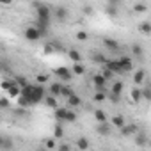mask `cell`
<instances>
[{
  "label": "cell",
  "mask_w": 151,
  "mask_h": 151,
  "mask_svg": "<svg viewBox=\"0 0 151 151\" xmlns=\"http://www.w3.org/2000/svg\"><path fill=\"white\" fill-rule=\"evenodd\" d=\"M107 2H109V4H117L119 0H107Z\"/></svg>",
  "instance_id": "obj_45"
},
{
  "label": "cell",
  "mask_w": 151,
  "mask_h": 151,
  "mask_svg": "<svg viewBox=\"0 0 151 151\" xmlns=\"http://www.w3.org/2000/svg\"><path fill=\"white\" fill-rule=\"evenodd\" d=\"M45 89H43V86L39 84V86H34V93H32V98H30V103L32 105H37V103H41V101H45Z\"/></svg>",
  "instance_id": "obj_1"
},
{
  "label": "cell",
  "mask_w": 151,
  "mask_h": 151,
  "mask_svg": "<svg viewBox=\"0 0 151 151\" xmlns=\"http://www.w3.org/2000/svg\"><path fill=\"white\" fill-rule=\"evenodd\" d=\"M132 55L135 57V59H139V60H142L144 59V48L139 45V43H135V45H132Z\"/></svg>",
  "instance_id": "obj_12"
},
{
  "label": "cell",
  "mask_w": 151,
  "mask_h": 151,
  "mask_svg": "<svg viewBox=\"0 0 151 151\" xmlns=\"http://www.w3.org/2000/svg\"><path fill=\"white\" fill-rule=\"evenodd\" d=\"M64 135V130H62V123H59L57 121V124H55V128H53V137L55 139H60Z\"/></svg>",
  "instance_id": "obj_26"
},
{
  "label": "cell",
  "mask_w": 151,
  "mask_h": 151,
  "mask_svg": "<svg viewBox=\"0 0 151 151\" xmlns=\"http://www.w3.org/2000/svg\"><path fill=\"white\" fill-rule=\"evenodd\" d=\"M135 142H137V146H146V142H147L146 140V135L144 133H139L137 139H135Z\"/></svg>",
  "instance_id": "obj_34"
},
{
  "label": "cell",
  "mask_w": 151,
  "mask_h": 151,
  "mask_svg": "<svg viewBox=\"0 0 151 151\" xmlns=\"http://www.w3.org/2000/svg\"><path fill=\"white\" fill-rule=\"evenodd\" d=\"M103 66H105V68H109L110 71H114L116 75H119V73H124V71H123V68H121V62H119V59H112V60H107Z\"/></svg>",
  "instance_id": "obj_6"
},
{
  "label": "cell",
  "mask_w": 151,
  "mask_h": 151,
  "mask_svg": "<svg viewBox=\"0 0 151 151\" xmlns=\"http://www.w3.org/2000/svg\"><path fill=\"white\" fill-rule=\"evenodd\" d=\"M105 82H107V78H105V75H94L93 77V84H94V87L96 89H103L105 87Z\"/></svg>",
  "instance_id": "obj_11"
},
{
  "label": "cell",
  "mask_w": 151,
  "mask_h": 151,
  "mask_svg": "<svg viewBox=\"0 0 151 151\" xmlns=\"http://www.w3.org/2000/svg\"><path fill=\"white\" fill-rule=\"evenodd\" d=\"M144 78H146V71H144V69H137L135 75H133V82H135V86H140V84L144 82Z\"/></svg>",
  "instance_id": "obj_16"
},
{
  "label": "cell",
  "mask_w": 151,
  "mask_h": 151,
  "mask_svg": "<svg viewBox=\"0 0 151 151\" xmlns=\"http://www.w3.org/2000/svg\"><path fill=\"white\" fill-rule=\"evenodd\" d=\"M75 121H77V114L68 109V114H66V121L64 123H75Z\"/></svg>",
  "instance_id": "obj_30"
},
{
  "label": "cell",
  "mask_w": 151,
  "mask_h": 151,
  "mask_svg": "<svg viewBox=\"0 0 151 151\" xmlns=\"http://www.w3.org/2000/svg\"><path fill=\"white\" fill-rule=\"evenodd\" d=\"M68 103H69V107H71V109H75V107H78V105H80L82 101H80V98H78L77 94L73 93L71 96H68Z\"/></svg>",
  "instance_id": "obj_20"
},
{
  "label": "cell",
  "mask_w": 151,
  "mask_h": 151,
  "mask_svg": "<svg viewBox=\"0 0 151 151\" xmlns=\"http://www.w3.org/2000/svg\"><path fill=\"white\" fill-rule=\"evenodd\" d=\"M7 94H9L11 98H18V96L22 94V87L16 84V80H13V82H11L9 89H7Z\"/></svg>",
  "instance_id": "obj_10"
},
{
  "label": "cell",
  "mask_w": 151,
  "mask_h": 151,
  "mask_svg": "<svg viewBox=\"0 0 151 151\" xmlns=\"http://www.w3.org/2000/svg\"><path fill=\"white\" fill-rule=\"evenodd\" d=\"M132 100L135 101V103H139V101H142V91L140 89H132Z\"/></svg>",
  "instance_id": "obj_24"
},
{
  "label": "cell",
  "mask_w": 151,
  "mask_h": 151,
  "mask_svg": "<svg viewBox=\"0 0 151 151\" xmlns=\"http://www.w3.org/2000/svg\"><path fill=\"white\" fill-rule=\"evenodd\" d=\"M142 98L144 100H151V89H142Z\"/></svg>",
  "instance_id": "obj_38"
},
{
  "label": "cell",
  "mask_w": 151,
  "mask_h": 151,
  "mask_svg": "<svg viewBox=\"0 0 151 151\" xmlns=\"http://www.w3.org/2000/svg\"><path fill=\"white\" fill-rule=\"evenodd\" d=\"M96 132H98L101 137H109V135L112 133V123H107V121H103V123H98V126H96Z\"/></svg>",
  "instance_id": "obj_5"
},
{
  "label": "cell",
  "mask_w": 151,
  "mask_h": 151,
  "mask_svg": "<svg viewBox=\"0 0 151 151\" xmlns=\"http://www.w3.org/2000/svg\"><path fill=\"white\" fill-rule=\"evenodd\" d=\"M45 146H46V147H50V149H53V147H57V144H55L53 140H48V142H46Z\"/></svg>",
  "instance_id": "obj_41"
},
{
  "label": "cell",
  "mask_w": 151,
  "mask_h": 151,
  "mask_svg": "<svg viewBox=\"0 0 151 151\" xmlns=\"http://www.w3.org/2000/svg\"><path fill=\"white\" fill-rule=\"evenodd\" d=\"M68 55H69V59H71L73 62H80V60H82V55L78 53V50H75V48H71V50L68 52Z\"/></svg>",
  "instance_id": "obj_21"
},
{
  "label": "cell",
  "mask_w": 151,
  "mask_h": 151,
  "mask_svg": "<svg viewBox=\"0 0 151 151\" xmlns=\"http://www.w3.org/2000/svg\"><path fill=\"white\" fill-rule=\"evenodd\" d=\"M66 114H68V109H62V107H57L53 109V116L59 123H64L66 121Z\"/></svg>",
  "instance_id": "obj_13"
},
{
  "label": "cell",
  "mask_w": 151,
  "mask_h": 151,
  "mask_svg": "<svg viewBox=\"0 0 151 151\" xmlns=\"http://www.w3.org/2000/svg\"><path fill=\"white\" fill-rule=\"evenodd\" d=\"M103 46L110 52H119V43L112 37H103Z\"/></svg>",
  "instance_id": "obj_9"
},
{
  "label": "cell",
  "mask_w": 151,
  "mask_h": 151,
  "mask_svg": "<svg viewBox=\"0 0 151 151\" xmlns=\"http://www.w3.org/2000/svg\"><path fill=\"white\" fill-rule=\"evenodd\" d=\"M77 39L78 41H87L89 39V34L86 30H80V32H77Z\"/></svg>",
  "instance_id": "obj_35"
},
{
  "label": "cell",
  "mask_w": 151,
  "mask_h": 151,
  "mask_svg": "<svg viewBox=\"0 0 151 151\" xmlns=\"http://www.w3.org/2000/svg\"><path fill=\"white\" fill-rule=\"evenodd\" d=\"M139 30L142 34H151V22H142L139 23Z\"/></svg>",
  "instance_id": "obj_22"
},
{
  "label": "cell",
  "mask_w": 151,
  "mask_h": 151,
  "mask_svg": "<svg viewBox=\"0 0 151 151\" xmlns=\"http://www.w3.org/2000/svg\"><path fill=\"white\" fill-rule=\"evenodd\" d=\"M119 132H121V135L123 137H132V135H135L137 132H139V128H137V124H124L123 128H119Z\"/></svg>",
  "instance_id": "obj_8"
},
{
  "label": "cell",
  "mask_w": 151,
  "mask_h": 151,
  "mask_svg": "<svg viewBox=\"0 0 151 151\" xmlns=\"http://www.w3.org/2000/svg\"><path fill=\"white\" fill-rule=\"evenodd\" d=\"M94 117H96V121H98V123L107 121V114H105L101 109H96V110H94Z\"/></svg>",
  "instance_id": "obj_25"
},
{
  "label": "cell",
  "mask_w": 151,
  "mask_h": 151,
  "mask_svg": "<svg viewBox=\"0 0 151 151\" xmlns=\"http://www.w3.org/2000/svg\"><path fill=\"white\" fill-rule=\"evenodd\" d=\"M71 69H73V73H75V75H78V77L86 75V66L82 64V60H80V62H75V64L71 66Z\"/></svg>",
  "instance_id": "obj_15"
},
{
  "label": "cell",
  "mask_w": 151,
  "mask_h": 151,
  "mask_svg": "<svg viewBox=\"0 0 151 151\" xmlns=\"http://www.w3.org/2000/svg\"><path fill=\"white\" fill-rule=\"evenodd\" d=\"M119 62H121V68H123L124 73L133 69V59H132V57H128V55H121V57H119Z\"/></svg>",
  "instance_id": "obj_7"
},
{
  "label": "cell",
  "mask_w": 151,
  "mask_h": 151,
  "mask_svg": "<svg viewBox=\"0 0 151 151\" xmlns=\"http://www.w3.org/2000/svg\"><path fill=\"white\" fill-rule=\"evenodd\" d=\"M41 37H43V32H41L36 25L25 29V39H29V41H37V39H41Z\"/></svg>",
  "instance_id": "obj_3"
},
{
  "label": "cell",
  "mask_w": 151,
  "mask_h": 151,
  "mask_svg": "<svg viewBox=\"0 0 151 151\" xmlns=\"http://www.w3.org/2000/svg\"><path fill=\"white\" fill-rule=\"evenodd\" d=\"M45 105L50 107V109H57V107H59V105H57V96L46 94V96H45Z\"/></svg>",
  "instance_id": "obj_17"
},
{
  "label": "cell",
  "mask_w": 151,
  "mask_h": 151,
  "mask_svg": "<svg viewBox=\"0 0 151 151\" xmlns=\"http://www.w3.org/2000/svg\"><path fill=\"white\" fill-rule=\"evenodd\" d=\"M116 6H117V4H110V6L107 7V14H109V16H117V9H116Z\"/></svg>",
  "instance_id": "obj_31"
},
{
  "label": "cell",
  "mask_w": 151,
  "mask_h": 151,
  "mask_svg": "<svg viewBox=\"0 0 151 151\" xmlns=\"http://www.w3.org/2000/svg\"><path fill=\"white\" fill-rule=\"evenodd\" d=\"M77 147H78V149H87V147H89V140L84 139V137H80V139L77 140Z\"/></svg>",
  "instance_id": "obj_28"
},
{
  "label": "cell",
  "mask_w": 151,
  "mask_h": 151,
  "mask_svg": "<svg viewBox=\"0 0 151 151\" xmlns=\"http://www.w3.org/2000/svg\"><path fill=\"white\" fill-rule=\"evenodd\" d=\"M60 94L68 98V96H71V94H73V89H71V87H68V86H62V91H60Z\"/></svg>",
  "instance_id": "obj_36"
},
{
  "label": "cell",
  "mask_w": 151,
  "mask_h": 151,
  "mask_svg": "<svg viewBox=\"0 0 151 151\" xmlns=\"http://www.w3.org/2000/svg\"><path fill=\"white\" fill-rule=\"evenodd\" d=\"M36 13H37V18H41V20H46V22H50V7L48 6H45V4H36Z\"/></svg>",
  "instance_id": "obj_4"
},
{
  "label": "cell",
  "mask_w": 151,
  "mask_h": 151,
  "mask_svg": "<svg viewBox=\"0 0 151 151\" xmlns=\"http://www.w3.org/2000/svg\"><path fill=\"white\" fill-rule=\"evenodd\" d=\"M55 75H57V78L59 80H62V82H68V80H71V77H73V69H68L66 66H60V68H55Z\"/></svg>",
  "instance_id": "obj_2"
},
{
  "label": "cell",
  "mask_w": 151,
  "mask_h": 151,
  "mask_svg": "<svg viewBox=\"0 0 151 151\" xmlns=\"http://www.w3.org/2000/svg\"><path fill=\"white\" fill-rule=\"evenodd\" d=\"M36 80H37V84H45V82L48 80V77H46V75H37Z\"/></svg>",
  "instance_id": "obj_39"
},
{
  "label": "cell",
  "mask_w": 151,
  "mask_h": 151,
  "mask_svg": "<svg viewBox=\"0 0 151 151\" xmlns=\"http://www.w3.org/2000/svg\"><path fill=\"white\" fill-rule=\"evenodd\" d=\"M124 124H126V121H124L123 116H114V117H112V126H114V128H123Z\"/></svg>",
  "instance_id": "obj_19"
},
{
  "label": "cell",
  "mask_w": 151,
  "mask_h": 151,
  "mask_svg": "<svg viewBox=\"0 0 151 151\" xmlns=\"http://www.w3.org/2000/svg\"><path fill=\"white\" fill-rule=\"evenodd\" d=\"M103 100H107V94H105L103 89H98L96 94H94V101H103Z\"/></svg>",
  "instance_id": "obj_29"
},
{
  "label": "cell",
  "mask_w": 151,
  "mask_h": 151,
  "mask_svg": "<svg viewBox=\"0 0 151 151\" xmlns=\"http://www.w3.org/2000/svg\"><path fill=\"white\" fill-rule=\"evenodd\" d=\"M71 146H68V144H60V146H57V149H60V151H66V149H69Z\"/></svg>",
  "instance_id": "obj_43"
},
{
  "label": "cell",
  "mask_w": 151,
  "mask_h": 151,
  "mask_svg": "<svg viewBox=\"0 0 151 151\" xmlns=\"http://www.w3.org/2000/svg\"><path fill=\"white\" fill-rule=\"evenodd\" d=\"M0 107H2V109H7V107H9V100H7L6 96L0 100Z\"/></svg>",
  "instance_id": "obj_40"
},
{
  "label": "cell",
  "mask_w": 151,
  "mask_h": 151,
  "mask_svg": "<svg viewBox=\"0 0 151 151\" xmlns=\"http://www.w3.org/2000/svg\"><path fill=\"white\" fill-rule=\"evenodd\" d=\"M55 18H57V22H64L66 18H68V9L66 7H62V6H59V7H55Z\"/></svg>",
  "instance_id": "obj_14"
},
{
  "label": "cell",
  "mask_w": 151,
  "mask_h": 151,
  "mask_svg": "<svg viewBox=\"0 0 151 151\" xmlns=\"http://www.w3.org/2000/svg\"><path fill=\"white\" fill-rule=\"evenodd\" d=\"M13 2H14V0H0V4H2V6H9Z\"/></svg>",
  "instance_id": "obj_44"
},
{
  "label": "cell",
  "mask_w": 151,
  "mask_h": 151,
  "mask_svg": "<svg viewBox=\"0 0 151 151\" xmlns=\"http://www.w3.org/2000/svg\"><path fill=\"white\" fill-rule=\"evenodd\" d=\"M147 11V6L146 4H140V2H137L135 6H133V13H137V14H140V13H146Z\"/></svg>",
  "instance_id": "obj_27"
},
{
  "label": "cell",
  "mask_w": 151,
  "mask_h": 151,
  "mask_svg": "<svg viewBox=\"0 0 151 151\" xmlns=\"http://www.w3.org/2000/svg\"><path fill=\"white\" fill-rule=\"evenodd\" d=\"M14 80H16V84H18L20 87H25V86H29V80H27L25 77H14Z\"/></svg>",
  "instance_id": "obj_33"
},
{
  "label": "cell",
  "mask_w": 151,
  "mask_h": 151,
  "mask_svg": "<svg viewBox=\"0 0 151 151\" xmlns=\"http://www.w3.org/2000/svg\"><path fill=\"white\" fill-rule=\"evenodd\" d=\"M93 60H94V62H100V64H105V62H107V59H105L101 53H93Z\"/></svg>",
  "instance_id": "obj_32"
},
{
  "label": "cell",
  "mask_w": 151,
  "mask_h": 151,
  "mask_svg": "<svg viewBox=\"0 0 151 151\" xmlns=\"http://www.w3.org/2000/svg\"><path fill=\"white\" fill-rule=\"evenodd\" d=\"M112 94H123V82L121 80H117V82H114V86H112Z\"/></svg>",
  "instance_id": "obj_23"
},
{
  "label": "cell",
  "mask_w": 151,
  "mask_h": 151,
  "mask_svg": "<svg viewBox=\"0 0 151 151\" xmlns=\"http://www.w3.org/2000/svg\"><path fill=\"white\" fill-rule=\"evenodd\" d=\"M103 75H105V78L109 80V78H112V77H114L116 73H114V71H110L109 68H105V66H103Z\"/></svg>",
  "instance_id": "obj_37"
},
{
  "label": "cell",
  "mask_w": 151,
  "mask_h": 151,
  "mask_svg": "<svg viewBox=\"0 0 151 151\" xmlns=\"http://www.w3.org/2000/svg\"><path fill=\"white\" fill-rule=\"evenodd\" d=\"M84 13H86V14H93V7H91V6H86V7H84Z\"/></svg>",
  "instance_id": "obj_42"
},
{
  "label": "cell",
  "mask_w": 151,
  "mask_h": 151,
  "mask_svg": "<svg viewBox=\"0 0 151 151\" xmlns=\"http://www.w3.org/2000/svg\"><path fill=\"white\" fill-rule=\"evenodd\" d=\"M60 91H62V84H60V82H53V84L50 86V94L60 96Z\"/></svg>",
  "instance_id": "obj_18"
}]
</instances>
